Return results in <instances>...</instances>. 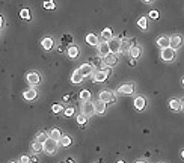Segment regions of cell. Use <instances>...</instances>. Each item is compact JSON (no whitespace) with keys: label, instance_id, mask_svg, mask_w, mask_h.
<instances>
[{"label":"cell","instance_id":"obj_1","mask_svg":"<svg viewBox=\"0 0 184 163\" xmlns=\"http://www.w3.org/2000/svg\"><path fill=\"white\" fill-rule=\"evenodd\" d=\"M110 68H101V69H94V73H92V80L94 82H106L107 77L110 76Z\"/></svg>","mask_w":184,"mask_h":163},{"label":"cell","instance_id":"obj_2","mask_svg":"<svg viewBox=\"0 0 184 163\" xmlns=\"http://www.w3.org/2000/svg\"><path fill=\"white\" fill-rule=\"evenodd\" d=\"M57 144H59V142H56V140H53L52 137H48L44 142V151L50 155L56 154V153H57Z\"/></svg>","mask_w":184,"mask_h":163},{"label":"cell","instance_id":"obj_3","mask_svg":"<svg viewBox=\"0 0 184 163\" xmlns=\"http://www.w3.org/2000/svg\"><path fill=\"white\" fill-rule=\"evenodd\" d=\"M82 113H85L86 116H92L94 113H95V109H94V103L91 101V100H86V101H83V104H82Z\"/></svg>","mask_w":184,"mask_h":163},{"label":"cell","instance_id":"obj_4","mask_svg":"<svg viewBox=\"0 0 184 163\" xmlns=\"http://www.w3.org/2000/svg\"><path fill=\"white\" fill-rule=\"evenodd\" d=\"M162 59L165 60V62H172V60L175 59V50L171 48V47L163 48L162 50Z\"/></svg>","mask_w":184,"mask_h":163},{"label":"cell","instance_id":"obj_5","mask_svg":"<svg viewBox=\"0 0 184 163\" xmlns=\"http://www.w3.org/2000/svg\"><path fill=\"white\" fill-rule=\"evenodd\" d=\"M100 100H103L104 103H115V100H116V97L112 91H101L100 92Z\"/></svg>","mask_w":184,"mask_h":163},{"label":"cell","instance_id":"obj_6","mask_svg":"<svg viewBox=\"0 0 184 163\" xmlns=\"http://www.w3.org/2000/svg\"><path fill=\"white\" fill-rule=\"evenodd\" d=\"M104 67H115L119 59H118V54H115V53H109L107 56H104Z\"/></svg>","mask_w":184,"mask_h":163},{"label":"cell","instance_id":"obj_7","mask_svg":"<svg viewBox=\"0 0 184 163\" xmlns=\"http://www.w3.org/2000/svg\"><path fill=\"white\" fill-rule=\"evenodd\" d=\"M107 43H109L110 53H115V54L119 53V47H121V39H119V38H112V39H109Z\"/></svg>","mask_w":184,"mask_h":163},{"label":"cell","instance_id":"obj_8","mask_svg":"<svg viewBox=\"0 0 184 163\" xmlns=\"http://www.w3.org/2000/svg\"><path fill=\"white\" fill-rule=\"evenodd\" d=\"M183 44V38H181V35H172V36H169V47L171 48H178L180 45Z\"/></svg>","mask_w":184,"mask_h":163},{"label":"cell","instance_id":"obj_9","mask_svg":"<svg viewBox=\"0 0 184 163\" xmlns=\"http://www.w3.org/2000/svg\"><path fill=\"white\" fill-rule=\"evenodd\" d=\"M97 47H98V53H100V56H101V58H104V56H107V54L110 53V48H109V43H107V41L100 43Z\"/></svg>","mask_w":184,"mask_h":163},{"label":"cell","instance_id":"obj_10","mask_svg":"<svg viewBox=\"0 0 184 163\" xmlns=\"http://www.w3.org/2000/svg\"><path fill=\"white\" fill-rule=\"evenodd\" d=\"M94 109H95V113H98V115H104L106 113V103L103 101V100H97V101H94Z\"/></svg>","mask_w":184,"mask_h":163},{"label":"cell","instance_id":"obj_11","mask_svg":"<svg viewBox=\"0 0 184 163\" xmlns=\"http://www.w3.org/2000/svg\"><path fill=\"white\" fill-rule=\"evenodd\" d=\"M79 71L82 73L83 77H86V76H92V73H94V67H92L91 64H83V65H80Z\"/></svg>","mask_w":184,"mask_h":163},{"label":"cell","instance_id":"obj_12","mask_svg":"<svg viewBox=\"0 0 184 163\" xmlns=\"http://www.w3.org/2000/svg\"><path fill=\"white\" fill-rule=\"evenodd\" d=\"M132 47H133L132 39H127V38H124V39H121V47H119V53H128Z\"/></svg>","mask_w":184,"mask_h":163},{"label":"cell","instance_id":"obj_13","mask_svg":"<svg viewBox=\"0 0 184 163\" xmlns=\"http://www.w3.org/2000/svg\"><path fill=\"white\" fill-rule=\"evenodd\" d=\"M26 79H27V82H29V85H38V83H39V80H41L39 74H38L36 71H32V73H29Z\"/></svg>","mask_w":184,"mask_h":163},{"label":"cell","instance_id":"obj_14","mask_svg":"<svg viewBox=\"0 0 184 163\" xmlns=\"http://www.w3.org/2000/svg\"><path fill=\"white\" fill-rule=\"evenodd\" d=\"M145 106H147V101H145V98L143 97H136L134 98V109L136 110H139V112H142L143 109H145Z\"/></svg>","mask_w":184,"mask_h":163},{"label":"cell","instance_id":"obj_15","mask_svg":"<svg viewBox=\"0 0 184 163\" xmlns=\"http://www.w3.org/2000/svg\"><path fill=\"white\" fill-rule=\"evenodd\" d=\"M119 94H133V91H134V85L133 83H124V85L119 86Z\"/></svg>","mask_w":184,"mask_h":163},{"label":"cell","instance_id":"obj_16","mask_svg":"<svg viewBox=\"0 0 184 163\" xmlns=\"http://www.w3.org/2000/svg\"><path fill=\"white\" fill-rule=\"evenodd\" d=\"M91 65L97 69H101V68H104V60L101 59V56H95V58L91 59Z\"/></svg>","mask_w":184,"mask_h":163},{"label":"cell","instance_id":"obj_17","mask_svg":"<svg viewBox=\"0 0 184 163\" xmlns=\"http://www.w3.org/2000/svg\"><path fill=\"white\" fill-rule=\"evenodd\" d=\"M67 53H68V58H71V59H76V58L80 54V48H79V47H76V45H70V47H68V50H67Z\"/></svg>","mask_w":184,"mask_h":163},{"label":"cell","instance_id":"obj_18","mask_svg":"<svg viewBox=\"0 0 184 163\" xmlns=\"http://www.w3.org/2000/svg\"><path fill=\"white\" fill-rule=\"evenodd\" d=\"M83 79H85V77L82 76V73H80L79 69H76V71L71 74V82H72V83H76V85L82 83V82H83Z\"/></svg>","mask_w":184,"mask_h":163},{"label":"cell","instance_id":"obj_19","mask_svg":"<svg viewBox=\"0 0 184 163\" xmlns=\"http://www.w3.org/2000/svg\"><path fill=\"white\" fill-rule=\"evenodd\" d=\"M128 53H130L132 59H137V58H140V54H142V48H140V45H133Z\"/></svg>","mask_w":184,"mask_h":163},{"label":"cell","instance_id":"obj_20","mask_svg":"<svg viewBox=\"0 0 184 163\" xmlns=\"http://www.w3.org/2000/svg\"><path fill=\"white\" fill-rule=\"evenodd\" d=\"M86 43L89 45H98L100 44V39H98V36L95 33H88L86 35Z\"/></svg>","mask_w":184,"mask_h":163},{"label":"cell","instance_id":"obj_21","mask_svg":"<svg viewBox=\"0 0 184 163\" xmlns=\"http://www.w3.org/2000/svg\"><path fill=\"white\" fill-rule=\"evenodd\" d=\"M101 38H103V41H109V39H112V38H113L112 29H110V27L103 29V30H101Z\"/></svg>","mask_w":184,"mask_h":163},{"label":"cell","instance_id":"obj_22","mask_svg":"<svg viewBox=\"0 0 184 163\" xmlns=\"http://www.w3.org/2000/svg\"><path fill=\"white\" fill-rule=\"evenodd\" d=\"M157 45L160 48H167L169 47V36H160L157 39Z\"/></svg>","mask_w":184,"mask_h":163},{"label":"cell","instance_id":"obj_23","mask_svg":"<svg viewBox=\"0 0 184 163\" xmlns=\"http://www.w3.org/2000/svg\"><path fill=\"white\" fill-rule=\"evenodd\" d=\"M36 91L35 89H32V88H30V89H27V91H24V94H23V97H24V98H26V100H29V101H32V100H35L36 98Z\"/></svg>","mask_w":184,"mask_h":163},{"label":"cell","instance_id":"obj_24","mask_svg":"<svg viewBox=\"0 0 184 163\" xmlns=\"http://www.w3.org/2000/svg\"><path fill=\"white\" fill-rule=\"evenodd\" d=\"M41 47H42L44 50H52L53 48V39L52 38H48V36L44 38V39L41 41Z\"/></svg>","mask_w":184,"mask_h":163},{"label":"cell","instance_id":"obj_25","mask_svg":"<svg viewBox=\"0 0 184 163\" xmlns=\"http://www.w3.org/2000/svg\"><path fill=\"white\" fill-rule=\"evenodd\" d=\"M48 137H52L53 140H56V142H59L61 140V137H62V133H61V130L59 129H53L50 133H48Z\"/></svg>","mask_w":184,"mask_h":163},{"label":"cell","instance_id":"obj_26","mask_svg":"<svg viewBox=\"0 0 184 163\" xmlns=\"http://www.w3.org/2000/svg\"><path fill=\"white\" fill-rule=\"evenodd\" d=\"M169 107H171L172 112L181 110V101H180V100H171V101H169Z\"/></svg>","mask_w":184,"mask_h":163},{"label":"cell","instance_id":"obj_27","mask_svg":"<svg viewBox=\"0 0 184 163\" xmlns=\"http://www.w3.org/2000/svg\"><path fill=\"white\" fill-rule=\"evenodd\" d=\"M30 148H32V151H33V153H41V151L44 150V144H41V142L35 140V142L30 145Z\"/></svg>","mask_w":184,"mask_h":163},{"label":"cell","instance_id":"obj_28","mask_svg":"<svg viewBox=\"0 0 184 163\" xmlns=\"http://www.w3.org/2000/svg\"><path fill=\"white\" fill-rule=\"evenodd\" d=\"M71 142H72V140H71V137L70 136H63V135H62L61 140H59V144H61L62 146H65V148H67V146H70Z\"/></svg>","mask_w":184,"mask_h":163},{"label":"cell","instance_id":"obj_29","mask_svg":"<svg viewBox=\"0 0 184 163\" xmlns=\"http://www.w3.org/2000/svg\"><path fill=\"white\" fill-rule=\"evenodd\" d=\"M72 41H74V38H72L71 35H67V33L62 35V44H63V45H68V44H71Z\"/></svg>","mask_w":184,"mask_h":163},{"label":"cell","instance_id":"obj_30","mask_svg":"<svg viewBox=\"0 0 184 163\" xmlns=\"http://www.w3.org/2000/svg\"><path fill=\"white\" fill-rule=\"evenodd\" d=\"M80 100H83V101L91 100V92H89L88 89H83V91H80Z\"/></svg>","mask_w":184,"mask_h":163},{"label":"cell","instance_id":"obj_31","mask_svg":"<svg viewBox=\"0 0 184 163\" xmlns=\"http://www.w3.org/2000/svg\"><path fill=\"white\" fill-rule=\"evenodd\" d=\"M20 17L21 18H24V20H30V18H32V15H30V11H29V9H21V11H20Z\"/></svg>","mask_w":184,"mask_h":163},{"label":"cell","instance_id":"obj_32","mask_svg":"<svg viewBox=\"0 0 184 163\" xmlns=\"http://www.w3.org/2000/svg\"><path fill=\"white\" fill-rule=\"evenodd\" d=\"M47 139H48V133H45V131H41V133L36 136V140H38V142H41V144H44Z\"/></svg>","mask_w":184,"mask_h":163},{"label":"cell","instance_id":"obj_33","mask_svg":"<svg viewBox=\"0 0 184 163\" xmlns=\"http://www.w3.org/2000/svg\"><path fill=\"white\" fill-rule=\"evenodd\" d=\"M137 26H139L142 30H145V29H147V18H145V17H140L139 20H137Z\"/></svg>","mask_w":184,"mask_h":163},{"label":"cell","instance_id":"obj_34","mask_svg":"<svg viewBox=\"0 0 184 163\" xmlns=\"http://www.w3.org/2000/svg\"><path fill=\"white\" fill-rule=\"evenodd\" d=\"M86 121H88V116L85 115V113H82L77 116V122H79V125H85L86 124Z\"/></svg>","mask_w":184,"mask_h":163},{"label":"cell","instance_id":"obj_35","mask_svg":"<svg viewBox=\"0 0 184 163\" xmlns=\"http://www.w3.org/2000/svg\"><path fill=\"white\" fill-rule=\"evenodd\" d=\"M52 110L54 112V113H59V112L63 110V106H62V104H53V106H52Z\"/></svg>","mask_w":184,"mask_h":163},{"label":"cell","instance_id":"obj_36","mask_svg":"<svg viewBox=\"0 0 184 163\" xmlns=\"http://www.w3.org/2000/svg\"><path fill=\"white\" fill-rule=\"evenodd\" d=\"M44 8L45 9H54V8H56V5L53 3L52 0H48V2H45V3H44Z\"/></svg>","mask_w":184,"mask_h":163},{"label":"cell","instance_id":"obj_37","mask_svg":"<svg viewBox=\"0 0 184 163\" xmlns=\"http://www.w3.org/2000/svg\"><path fill=\"white\" fill-rule=\"evenodd\" d=\"M20 163H30V157L29 155H21L20 157Z\"/></svg>","mask_w":184,"mask_h":163},{"label":"cell","instance_id":"obj_38","mask_svg":"<svg viewBox=\"0 0 184 163\" xmlns=\"http://www.w3.org/2000/svg\"><path fill=\"white\" fill-rule=\"evenodd\" d=\"M63 113H65L67 116H72V115H74V109H72V107H68V109L63 110Z\"/></svg>","mask_w":184,"mask_h":163},{"label":"cell","instance_id":"obj_39","mask_svg":"<svg viewBox=\"0 0 184 163\" xmlns=\"http://www.w3.org/2000/svg\"><path fill=\"white\" fill-rule=\"evenodd\" d=\"M149 18L157 20V18H158V12H157V11H149Z\"/></svg>","mask_w":184,"mask_h":163},{"label":"cell","instance_id":"obj_40","mask_svg":"<svg viewBox=\"0 0 184 163\" xmlns=\"http://www.w3.org/2000/svg\"><path fill=\"white\" fill-rule=\"evenodd\" d=\"M65 48H67V45H63V44H61V45L57 47V52H59V53H63V52H65Z\"/></svg>","mask_w":184,"mask_h":163},{"label":"cell","instance_id":"obj_41","mask_svg":"<svg viewBox=\"0 0 184 163\" xmlns=\"http://www.w3.org/2000/svg\"><path fill=\"white\" fill-rule=\"evenodd\" d=\"M30 162H32V163H38V159L33 155V157H30Z\"/></svg>","mask_w":184,"mask_h":163},{"label":"cell","instance_id":"obj_42","mask_svg":"<svg viewBox=\"0 0 184 163\" xmlns=\"http://www.w3.org/2000/svg\"><path fill=\"white\" fill-rule=\"evenodd\" d=\"M136 65V59H132L130 60V67H134Z\"/></svg>","mask_w":184,"mask_h":163},{"label":"cell","instance_id":"obj_43","mask_svg":"<svg viewBox=\"0 0 184 163\" xmlns=\"http://www.w3.org/2000/svg\"><path fill=\"white\" fill-rule=\"evenodd\" d=\"M2 27H3V17L0 15V29H2Z\"/></svg>","mask_w":184,"mask_h":163},{"label":"cell","instance_id":"obj_44","mask_svg":"<svg viewBox=\"0 0 184 163\" xmlns=\"http://www.w3.org/2000/svg\"><path fill=\"white\" fill-rule=\"evenodd\" d=\"M65 163H76V160H74V159H68Z\"/></svg>","mask_w":184,"mask_h":163},{"label":"cell","instance_id":"obj_45","mask_svg":"<svg viewBox=\"0 0 184 163\" xmlns=\"http://www.w3.org/2000/svg\"><path fill=\"white\" fill-rule=\"evenodd\" d=\"M181 109H183V110H184V98H183V100H181Z\"/></svg>","mask_w":184,"mask_h":163},{"label":"cell","instance_id":"obj_46","mask_svg":"<svg viewBox=\"0 0 184 163\" xmlns=\"http://www.w3.org/2000/svg\"><path fill=\"white\" fill-rule=\"evenodd\" d=\"M181 157H183V160H184V150L181 151Z\"/></svg>","mask_w":184,"mask_h":163},{"label":"cell","instance_id":"obj_47","mask_svg":"<svg viewBox=\"0 0 184 163\" xmlns=\"http://www.w3.org/2000/svg\"><path fill=\"white\" fill-rule=\"evenodd\" d=\"M143 2H145V3H149V2H151V0H143Z\"/></svg>","mask_w":184,"mask_h":163},{"label":"cell","instance_id":"obj_48","mask_svg":"<svg viewBox=\"0 0 184 163\" xmlns=\"http://www.w3.org/2000/svg\"><path fill=\"white\" fill-rule=\"evenodd\" d=\"M11 163H20V162H15V160H12V162H11Z\"/></svg>","mask_w":184,"mask_h":163},{"label":"cell","instance_id":"obj_49","mask_svg":"<svg viewBox=\"0 0 184 163\" xmlns=\"http://www.w3.org/2000/svg\"><path fill=\"white\" fill-rule=\"evenodd\" d=\"M116 163H124V162H122V160H119V162H116Z\"/></svg>","mask_w":184,"mask_h":163},{"label":"cell","instance_id":"obj_50","mask_svg":"<svg viewBox=\"0 0 184 163\" xmlns=\"http://www.w3.org/2000/svg\"><path fill=\"white\" fill-rule=\"evenodd\" d=\"M136 163H147V162H136Z\"/></svg>","mask_w":184,"mask_h":163},{"label":"cell","instance_id":"obj_51","mask_svg":"<svg viewBox=\"0 0 184 163\" xmlns=\"http://www.w3.org/2000/svg\"><path fill=\"white\" fill-rule=\"evenodd\" d=\"M183 86H184V79H183Z\"/></svg>","mask_w":184,"mask_h":163},{"label":"cell","instance_id":"obj_52","mask_svg":"<svg viewBox=\"0 0 184 163\" xmlns=\"http://www.w3.org/2000/svg\"><path fill=\"white\" fill-rule=\"evenodd\" d=\"M62 163H65V162H62Z\"/></svg>","mask_w":184,"mask_h":163}]
</instances>
